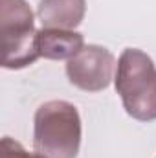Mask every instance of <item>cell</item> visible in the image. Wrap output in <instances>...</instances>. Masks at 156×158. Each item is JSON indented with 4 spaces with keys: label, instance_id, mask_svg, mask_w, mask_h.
<instances>
[{
    "label": "cell",
    "instance_id": "2",
    "mask_svg": "<svg viewBox=\"0 0 156 158\" xmlns=\"http://www.w3.org/2000/svg\"><path fill=\"white\" fill-rule=\"evenodd\" d=\"M114 86L130 118L145 123L156 119V66L145 52L123 50L117 59Z\"/></svg>",
    "mask_w": 156,
    "mask_h": 158
},
{
    "label": "cell",
    "instance_id": "3",
    "mask_svg": "<svg viewBox=\"0 0 156 158\" xmlns=\"http://www.w3.org/2000/svg\"><path fill=\"white\" fill-rule=\"evenodd\" d=\"M35 17L26 0H0L2 66L22 70L39 59Z\"/></svg>",
    "mask_w": 156,
    "mask_h": 158
},
{
    "label": "cell",
    "instance_id": "5",
    "mask_svg": "<svg viewBox=\"0 0 156 158\" xmlns=\"http://www.w3.org/2000/svg\"><path fill=\"white\" fill-rule=\"evenodd\" d=\"M84 48V37L76 30L40 28L37 31L39 57L50 61H70Z\"/></svg>",
    "mask_w": 156,
    "mask_h": 158
},
{
    "label": "cell",
    "instance_id": "7",
    "mask_svg": "<svg viewBox=\"0 0 156 158\" xmlns=\"http://www.w3.org/2000/svg\"><path fill=\"white\" fill-rule=\"evenodd\" d=\"M2 158H44L39 153H30L22 147V143H18L17 140L4 136L2 138Z\"/></svg>",
    "mask_w": 156,
    "mask_h": 158
},
{
    "label": "cell",
    "instance_id": "4",
    "mask_svg": "<svg viewBox=\"0 0 156 158\" xmlns=\"http://www.w3.org/2000/svg\"><path fill=\"white\" fill-rule=\"evenodd\" d=\"M116 66V57L110 50L99 44H88L66 61V77L79 90L101 92L110 85Z\"/></svg>",
    "mask_w": 156,
    "mask_h": 158
},
{
    "label": "cell",
    "instance_id": "6",
    "mask_svg": "<svg viewBox=\"0 0 156 158\" xmlns=\"http://www.w3.org/2000/svg\"><path fill=\"white\" fill-rule=\"evenodd\" d=\"M86 15V0H40L37 17L42 28L76 30Z\"/></svg>",
    "mask_w": 156,
    "mask_h": 158
},
{
    "label": "cell",
    "instance_id": "1",
    "mask_svg": "<svg viewBox=\"0 0 156 158\" xmlns=\"http://www.w3.org/2000/svg\"><path fill=\"white\" fill-rule=\"evenodd\" d=\"M81 116L64 99L42 103L33 118V149L44 158H77L81 147Z\"/></svg>",
    "mask_w": 156,
    "mask_h": 158
}]
</instances>
